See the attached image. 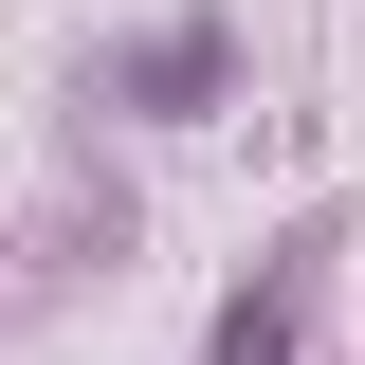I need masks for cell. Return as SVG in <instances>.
Segmentation results:
<instances>
[{
    "instance_id": "cell-1",
    "label": "cell",
    "mask_w": 365,
    "mask_h": 365,
    "mask_svg": "<svg viewBox=\"0 0 365 365\" xmlns=\"http://www.w3.org/2000/svg\"><path fill=\"white\" fill-rule=\"evenodd\" d=\"M220 365H292V292H237V311H220Z\"/></svg>"
}]
</instances>
